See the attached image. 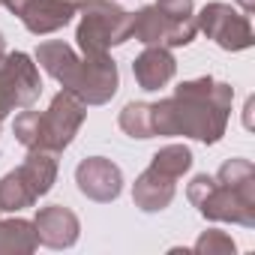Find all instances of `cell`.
Returning <instances> with one entry per match:
<instances>
[{
  "mask_svg": "<svg viewBox=\"0 0 255 255\" xmlns=\"http://www.w3.org/2000/svg\"><path fill=\"white\" fill-rule=\"evenodd\" d=\"M234 90L210 75L189 78L174 87V96L150 102L153 135H186L204 144H216L231 117Z\"/></svg>",
  "mask_w": 255,
  "mask_h": 255,
  "instance_id": "obj_1",
  "label": "cell"
},
{
  "mask_svg": "<svg viewBox=\"0 0 255 255\" xmlns=\"http://www.w3.org/2000/svg\"><path fill=\"white\" fill-rule=\"evenodd\" d=\"M186 195L210 222L255 228V165L249 159H228L213 177H192Z\"/></svg>",
  "mask_w": 255,
  "mask_h": 255,
  "instance_id": "obj_2",
  "label": "cell"
},
{
  "mask_svg": "<svg viewBox=\"0 0 255 255\" xmlns=\"http://www.w3.org/2000/svg\"><path fill=\"white\" fill-rule=\"evenodd\" d=\"M84 117H87V105L75 93L60 90L45 111L21 108V114L12 123V132L18 144H24L27 150L63 153L72 144V138L78 135Z\"/></svg>",
  "mask_w": 255,
  "mask_h": 255,
  "instance_id": "obj_3",
  "label": "cell"
},
{
  "mask_svg": "<svg viewBox=\"0 0 255 255\" xmlns=\"http://www.w3.org/2000/svg\"><path fill=\"white\" fill-rule=\"evenodd\" d=\"M81 9V24L75 30L78 48L93 57V54H108L111 45H123L132 39V12L120 9L114 0H84Z\"/></svg>",
  "mask_w": 255,
  "mask_h": 255,
  "instance_id": "obj_4",
  "label": "cell"
},
{
  "mask_svg": "<svg viewBox=\"0 0 255 255\" xmlns=\"http://www.w3.org/2000/svg\"><path fill=\"white\" fill-rule=\"evenodd\" d=\"M42 93V78L30 54H0V123L15 108H30Z\"/></svg>",
  "mask_w": 255,
  "mask_h": 255,
  "instance_id": "obj_5",
  "label": "cell"
},
{
  "mask_svg": "<svg viewBox=\"0 0 255 255\" xmlns=\"http://www.w3.org/2000/svg\"><path fill=\"white\" fill-rule=\"evenodd\" d=\"M117 84H120V72L108 54H93V57L84 54L78 57L75 69L60 87L75 93L84 105H105L117 93Z\"/></svg>",
  "mask_w": 255,
  "mask_h": 255,
  "instance_id": "obj_6",
  "label": "cell"
},
{
  "mask_svg": "<svg viewBox=\"0 0 255 255\" xmlns=\"http://www.w3.org/2000/svg\"><path fill=\"white\" fill-rule=\"evenodd\" d=\"M198 30L213 39L222 51H246L255 36H252V21L246 12H237L231 3H207L198 15H195Z\"/></svg>",
  "mask_w": 255,
  "mask_h": 255,
  "instance_id": "obj_7",
  "label": "cell"
},
{
  "mask_svg": "<svg viewBox=\"0 0 255 255\" xmlns=\"http://www.w3.org/2000/svg\"><path fill=\"white\" fill-rule=\"evenodd\" d=\"M198 33L195 18L189 21H171L162 15L156 6H144L132 12V39L141 45H165V48H180L189 45Z\"/></svg>",
  "mask_w": 255,
  "mask_h": 255,
  "instance_id": "obj_8",
  "label": "cell"
},
{
  "mask_svg": "<svg viewBox=\"0 0 255 255\" xmlns=\"http://www.w3.org/2000/svg\"><path fill=\"white\" fill-rule=\"evenodd\" d=\"M75 183H78V192L84 198L99 201V204H111L123 192V174L105 156H87V159H81L78 168H75Z\"/></svg>",
  "mask_w": 255,
  "mask_h": 255,
  "instance_id": "obj_9",
  "label": "cell"
},
{
  "mask_svg": "<svg viewBox=\"0 0 255 255\" xmlns=\"http://www.w3.org/2000/svg\"><path fill=\"white\" fill-rule=\"evenodd\" d=\"M33 228H36L39 246H48V249H69L78 243V234H81L78 216L63 204L42 207L33 219Z\"/></svg>",
  "mask_w": 255,
  "mask_h": 255,
  "instance_id": "obj_10",
  "label": "cell"
},
{
  "mask_svg": "<svg viewBox=\"0 0 255 255\" xmlns=\"http://www.w3.org/2000/svg\"><path fill=\"white\" fill-rule=\"evenodd\" d=\"M174 72H177V60H174L171 48H165V45H147L132 63V75L141 90L165 87L174 78Z\"/></svg>",
  "mask_w": 255,
  "mask_h": 255,
  "instance_id": "obj_11",
  "label": "cell"
},
{
  "mask_svg": "<svg viewBox=\"0 0 255 255\" xmlns=\"http://www.w3.org/2000/svg\"><path fill=\"white\" fill-rule=\"evenodd\" d=\"M75 12H78V6L66 3V0H30L27 9L18 18L24 21V27L33 36H48V33H57L60 27H66Z\"/></svg>",
  "mask_w": 255,
  "mask_h": 255,
  "instance_id": "obj_12",
  "label": "cell"
},
{
  "mask_svg": "<svg viewBox=\"0 0 255 255\" xmlns=\"http://www.w3.org/2000/svg\"><path fill=\"white\" fill-rule=\"evenodd\" d=\"M174 183H177L174 177H168V174H162V171H156V168L150 165L147 171L138 174V180H135V186H132V201H135V207L144 210V213H159V210H165V207L174 201V192H177Z\"/></svg>",
  "mask_w": 255,
  "mask_h": 255,
  "instance_id": "obj_13",
  "label": "cell"
},
{
  "mask_svg": "<svg viewBox=\"0 0 255 255\" xmlns=\"http://www.w3.org/2000/svg\"><path fill=\"white\" fill-rule=\"evenodd\" d=\"M21 177L27 180V186L36 192V198L48 195L54 180H57V153L48 150H27V159L18 165Z\"/></svg>",
  "mask_w": 255,
  "mask_h": 255,
  "instance_id": "obj_14",
  "label": "cell"
},
{
  "mask_svg": "<svg viewBox=\"0 0 255 255\" xmlns=\"http://www.w3.org/2000/svg\"><path fill=\"white\" fill-rule=\"evenodd\" d=\"M39 237L27 219H0V255H30L36 252Z\"/></svg>",
  "mask_w": 255,
  "mask_h": 255,
  "instance_id": "obj_15",
  "label": "cell"
},
{
  "mask_svg": "<svg viewBox=\"0 0 255 255\" xmlns=\"http://www.w3.org/2000/svg\"><path fill=\"white\" fill-rule=\"evenodd\" d=\"M36 63L54 78V81H66L69 78V72L75 69V63H78V54L72 51V45H66V42H60V39H48V42H42L39 48H36Z\"/></svg>",
  "mask_w": 255,
  "mask_h": 255,
  "instance_id": "obj_16",
  "label": "cell"
},
{
  "mask_svg": "<svg viewBox=\"0 0 255 255\" xmlns=\"http://www.w3.org/2000/svg\"><path fill=\"white\" fill-rule=\"evenodd\" d=\"M39 198L21 177V171H9L0 177V213H18L24 207H33Z\"/></svg>",
  "mask_w": 255,
  "mask_h": 255,
  "instance_id": "obj_17",
  "label": "cell"
},
{
  "mask_svg": "<svg viewBox=\"0 0 255 255\" xmlns=\"http://www.w3.org/2000/svg\"><path fill=\"white\" fill-rule=\"evenodd\" d=\"M150 165H153L156 171H162V174L180 180V177L192 168V150H189L186 144H165L162 150L153 153Z\"/></svg>",
  "mask_w": 255,
  "mask_h": 255,
  "instance_id": "obj_18",
  "label": "cell"
},
{
  "mask_svg": "<svg viewBox=\"0 0 255 255\" xmlns=\"http://www.w3.org/2000/svg\"><path fill=\"white\" fill-rule=\"evenodd\" d=\"M120 129L129 138H153V120H150V102H129L120 111Z\"/></svg>",
  "mask_w": 255,
  "mask_h": 255,
  "instance_id": "obj_19",
  "label": "cell"
},
{
  "mask_svg": "<svg viewBox=\"0 0 255 255\" xmlns=\"http://www.w3.org/2000/svg\"><path fill=\"white\" fill-rule=\"evenodd\" d=\"M192 252H198V255H234V252H237V243L231 240V234L210 228V231H204V234L195 240Z\"/></svg>",
  "mask_w": 255,
  "mask_h": 255,
  "instance_id": "obj_20",
  "label": "cell"
},
{
  "mask_svg": "<svg viewBox=\"0 0 255 255\" xmlns=\"http://www.w3.org/2000/svg\"><path fill=\"white\" fill-rule=\"evenodd\" d=\"M153 6L162 15H168L171 21H189V18H195V3H192V0H156Z\"/></svg>",
  "mask_w": 255,
  "mask_h": 255,
  "instance_id": "obj_21",
  "label": "cell"
},
{
  "mask_svg": "<svg viewBox=\"0 0 255 255\" xmlns=\"http://www.w3.org/2000/svg\"><path fill=\"white\" fill-rule=\"evenodd\" d=\"M27 3H30V0H3V6H6L12 15H21V12L27 9Z\"/></svg>",
  "mask_w": 255,
  "mask_h": 255,
  "instance_id": "obj_22",
  "label": "cell"
},
{
  "mask_svg": "<svg viewBox=\"0 0 255 255\" xmlns=\"http://www.w3.org/2000/svg\"><path fill=\"white\" fill-rule=\"evenodd\" d=\"M0 54H6V39H3V33H0Z\"/></svg>",
  "mask_w": 255,
  "mask_h": 255,
  "instance_id": "obj_23",
  "label": "cell"
},
{
  "mask_svg": "<svg viewBox=\"0 0 255 255\" xmlns=\"http://www.w3.org/2000/svg\"><path fill=\"white\" fill-rule=\"evenodd\" d=\"M0 6H3V0H0Z\"/></svg>",
  "mask_w": 255,
  "mask_h": 255,
  "instance_id": "obj_24",
  "label": "cell"
}]
</instances>
